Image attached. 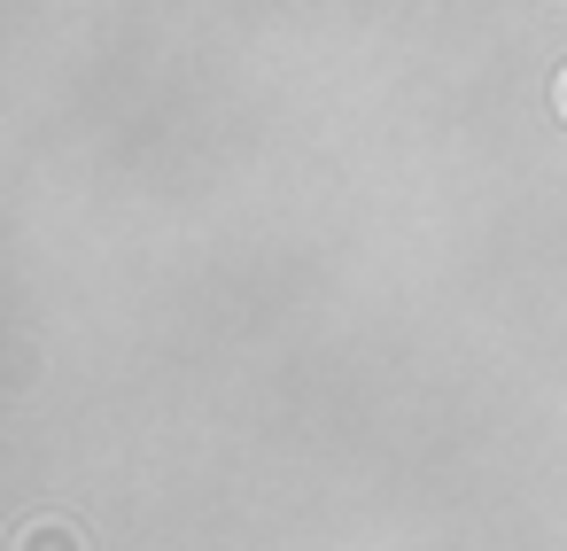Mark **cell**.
Segmentation results:
<instances>
[{
	"label": "cell",
	"mask_w": 567,
	"mask_h": 551,
	"mask_svg": "<svg viewBox=\"0 0 567 551\" xmlns=\"http://www.w3.org/2000/svg\"><path fill=\"white\" fill-rule=\"evenodd\" d=\"M17 551H86V536H79L71 520H32V528L17 536Z\"/></svg>",
	"instance_id": "1"
},
{
	"label": "cell",
	"mask_w": 567,
	"mask_h": 551,
	"mask_svg": "<svg viewBox=\"0 0 567 551\" xmlns=\"http://www.w3.org/2000/svg\"><path fill=\"white\" fill-rule=\"evenodd\" d=\"M551 102H559V117H567V71H559V79H551Z\"/></svg>",
	"instance_id": "2"
}]
</instances>
